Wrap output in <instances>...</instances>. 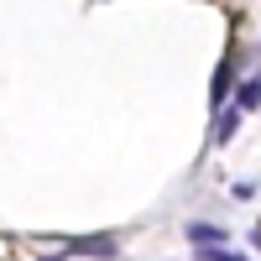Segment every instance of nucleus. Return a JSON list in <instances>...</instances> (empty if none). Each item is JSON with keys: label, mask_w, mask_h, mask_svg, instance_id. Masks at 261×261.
<instances>
[{"label": "nucleus", "mask_w": 261, "mask_h": 261, "mask_svg": "<svg viewBox=\"0 0 261 261\" xmlns=\"http://www.w3.org/2000/svg\"><path fill=\"white\" fill-rule=\"evenodd\" d=\"M188 230V241L199 246V251H220V241H230V230L225 225H209V220H193V225H183Z\"/></svg>", "instance_id": "f257e3e1"}, {"label": "nucleus", "mask_w": 261, "mask_h": 261, "mask_svg": "<svg viewBox=\"0 0 261 261\" xmlns=\"http://www.w3.org/2000/svg\"><path fill=\"white\" fill-rule=\"evenodd\" d=\"M47 261H63V256H47Z\"/></svg>", "instance_id": "6e6552de"}, {"label": "nucleus", "mask_w": 261, "mask_h": 261, "mask_svg": "<svg viewBox=\"0 0 261 261\" xmlns=\"http://www.w3.org/2000/svg\"><path fill=\"white\" fill-rule=\"evenodd\" d=\"M204 261H251V256H241V251H230V246H220V251H199Z\"/></svg>", "instance_id": "423d86ee"}, {"label": "nucleus", "mask_w": 261, "mask_h": 261, "mask_svg": "<svg viewBox=\"0 0 261 261\" xmlns=\"http://www.w3.org/2000/svg\"><path fill=\"white\" fill-rule=\"evenodd\" d=\"M256 105H261V79H251V84H241V94H235V110H256Z\"/></svg>", "instance_id": "39448f33"}, {"label": "nucleus", "mask_w": 261, "mask_h": 261, "mask_svg": "<svg viewBox=\"0 0 261 261\" xmlns=\"http://www.w3.org/2000/svg\"><path fill=\"white\" fill-rule=\"evenodd\" d=\"M256 246H261V225H256Z\"/></svg>", "instance_id": "0eeeda50"}, {"label": "nucleus", "mask_w": 261, "mask_h": 261, "mask_svg": "<svg viewBox=\"0 0 261 261\" xmlns=\"http://www.w3.org/2000/svg\"><path fill=\"white\" fill-rule=\"evenodd\" d=\"M235 130H241V110H220V115H214V136H209V146H225Z\"/></svg>", "instance_id": "20e7f679"}, {"label": "nucleus", "mask_w": 261, "mask_h": 261, "mask_svg": "<svg viewBox=\"0 0 261 261\" xmlns=\"http://www.w3.org/2000/svg\"><path fill=\"white\" fill-rule=\"evenodd\" d=\"M230 79H235V63H220V68H214V89H209V110H214V115L225 110V94H230Z\"/></svg>", "instance_id": "7ed1b4c3"}, {"label": "nucleus", "mask_w": 261, "mask_h": 261, "mask_svg": "<svg viewBox=\"0 0 261 261\" xmlns=\"http://www.w3.org/2000/svg\"><path fill=\"white\" fill-rule=\"evenodd\" d=\"M63 251H79V256H115V241H110V235H73V241H63Z\"/></svg>", "instance_id": "f03ea898"}]
</instances>
